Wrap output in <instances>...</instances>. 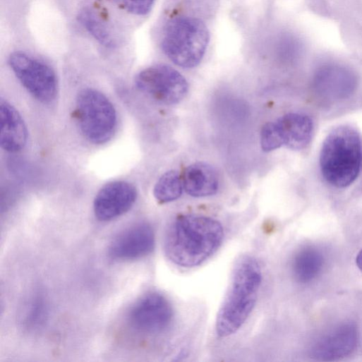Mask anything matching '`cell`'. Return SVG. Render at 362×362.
Instances as JSON below:
<instances>
[{"mask_svg": "<svg viewBox=\"0 0 362 362\" xmlns=\"http://www.w3.org/2000/svg\"><path fill=\"white\" fill-rule=\"evenodd\" d=\"M224 239L222 225L205 216L186 215L178 217L166 233L164 251L177 266L197 267L214 255Z\"/></svg>", "mask_w": 362, "mask_h": 362, "instance_id": "1", "label": "cell"}, {"mask_svg": "<svg viewBox=\"0 0 362 362\" xmlns=\"http://www.w3.org/2000/svg\"><path fill=\"white\" fill-rule=\"evenodd\" d=\"M262 279L258 261L248 255L240 257L217 314L216 332L219 337H229L243 326L255 306Z\"/></svg>", "mask_w": 362, "mask_h": 362, "instance_id": "2", "label": "cell"}, {"mask_svg": "<svg viewBox=\"0 0 362 362\" xmlns=\"http://www.w3.org/2000/svg\"><path fill=\"white\" fill-rule=\"evenodd\" d=\"M361 140L349 126L333 129L323 142L320 155L322 176L330 186L344 188L357 179L361 166Z\"/></svg>", "mask_w": 362, "mask_h": 362, "instance_id": "3", "label": "cell"}, {"mask_svg": "<svg viewBox=\"0 0 362 362\" xmlns=\"http://www.w3.org/2000/svg\"><path fill=\"white\" fill-rule=\"evenodd\" d=\"M209 42L210 33L205 23L195 18L183 16L168 22L162 48L175 65L191 69L201 63Z\"/></svg>", "mask_w": 362, "mask_h": 362, "instance_id": "4", "label": "cell"}, {"mask_svg": "<svg viewBox=\"0 0 362 362\" xmlns=\"http://www.w3.org/2000/svg\"><path fill=\"white\" fill-rule=\"evenodd\" d=\"M76 111L81 132L90 143L101 145L114 137L117 126L116 111L102 92L93 89L81 91Z\"/></svg>", "mask_w": 362, "mask_h": 362, "instance_id": "5", "label": "cell"}, {"mask_svg": "<svg viewBox=\"0 0 362 362\" xmlns=\"http://www.w3.org/2000/svg\"><path fill=\"white\" fill-rule=\"evenodd\" d=\"M8 62L16 78L35 99L45 104L55 100L58 93V80L50 66L20 52L13 53Z\"/></svg>", "mask_w": 362, "mask_h": 362, "instance_id": "6", "label": "cell"}, {"mask_svg": "<svg viewBox=\"0 0 362 362\" xmlns=\"http://www.w3.org/2000/svg\"><path fill=\"white\" fill-rule=\"evenodd\" d=\"M313 132V123L308 116L288 114L263 126L260 134L261 147L266 152L282 147L301 150L310 143Z\"/></svg>", "mask_w": 362, "mask_h": 362, "instance_id": "7", "label": "cell"}, {"mask_svg": "<svg viewBox=\"0 0 362 362\" xmlns=\"http://www.w3.org/2000/svg\"><path fill=\"white\" fill-rule=\"evenodd\" d=\"M135 83L139 90L167 105L181 102L188 90L185 78L174 68L165 65L152 66L141 71Z\"/></svg>", "mask_w": 362, "mask_h": 362, "instance_id": "8", "label": "cell"}, {"mask_svg": "<svg viewBox=\"0 0 362 362\" xmlns=\"http://www.w3.org/2000/svg\"><path fill=\"white\" fill-rule=\"evenodd\" d=\"M173 317L169 301L163 294L153 291L145 294L133 305L128 314V322L137 332L152 335L165 331Z\"/></svg>", "mask_w": 362, "mask_h": 362, "instance_id": "9", "label": "cell"}, {"mask_svg": "<svg viewBox=\"0 0 362 362\" xmlns=\"http://www.w3.org/2000/svg\"><path fill=\"white\" fill-rule=\"evenodd\" d=\"M155 247V233L147 223H138L119 233L110 243L109 256L119 261L138 260L150 255Z\"/></svg>", "mask_w": 362, "mask_h": 362, "instance_id": "10", "label": "cell"}, {"mask_svg": "<svg viewBox=\"0 0 362 362\" xmlns=\"http://www.w3.org/2000/svg\"><path fill=\"white\" fill-rule=\"evenodd\" d=\"M358 334L354 322L337 325L320 337L311 346L310 356L315 360L337 361L353 353L358 344Z\"/></svg>", "mask_w": 362, "mask_h": 362, "instance_id": "11", "label": "cell"}, {"mask_svg": "<svg viewBox=\"0 0 362 362\" xmlns=\"http://www.w3.org/2000/svg\"><path fill=\"white\" fill-rule=\"evenodd\" d=\"M138 198L135 187L126 181H114L104 186L94 202L96 217L102 222L115 219L128 212Z\"/></svg>", "mask_w": 362, "mask_h": 362, "instance_id": "12", "label": "cell"}, {"mask_svg": "<svg viewBox=\"0 0 362 362\" xmlns=\"http://www.w3.org/2000/svg\"><path fill=\"white\" fill-rule=\"evenodd\" d=\"M0 144L11 153L23 150L28 142V129L20 113L8 101H0Z\"/></svg>", "mask_w": 362, "mask_h": 362, "instance_id": "13", "label": "cell"}, {"mask_svg": "<svg viewBox=\"0 0 362 362\" xmlns=\"http://www.w3.org/2000/svg\"><path fill=\"white\" fill-rule=\"evenodd\" d=\"M183 183L186 192L195 198L213 195L219 188L216 170L205 162H197L189 166L185 171Z\"/></svg>", "mask_w": 362, "mask_h": 362, "instance_id": "14", "label": "cell"}, {"mask_svg": "<svg viewBox=\"0 0 362 362\" xmlns=\"http://www.w3.org/2000/svg\"><path fill=\"white\" fill-rule=\"evenodd\" d=\"M324 263V257L319 250L311 246L303 248L293 259L294 277L303 284L310 282L321 273Z\"/></svg>", "mask_w": 362, "mask_h": 362, "instance_id": "15", "label": "cell"}, {"mask_svg": "<svg viewBox=\"0 0 362 362\" xmlns=\"http://www.w3.org/2000/svg\"><path fill=\"white\" fill-rule=\"evenodd\" d=\"M49 306L42 295H35L26 304L22 315L23 327L30 331L42 328L49 318Z\"/></svg>", "mask_w": 362, "mask_h": 362, "instance_id": "16", "label": "cell"}, {"mask_svg": "<svg viewBox=\"0 0 362 362\" xmlns=\"http://www.w3.org/2000/svg\"><path fill=\"white\" fill-rule=\"evenodd\" d=\"M183 183L179 174L174 170L164 174L154 188L156 200L162 204L176 200L182 195Z\"/></svg>", "mask_w": 362, "mask_h": 362, "instance_id": "17", "label": "cell"}, {"mask_svg": "<svg viewBox=\"0 0 362 362\" xmlns=\"http://www.w3.org/2000/svg\"><path fill=\"white\" fill-rule=\"evenodd\" d=\"M80 21L86 30L101 45L114 48L115 40L106 25L91 11L86 10L80 16Z\"/></svg>", "mask_w": 362, "mask_h": 362, "instance_id": "18", "label": "cell"}, {"mask_svg": "<svg viewBox=\"0 0 362 362\" xmlns=\"http://www.w3.org/2000/svg\"><path fill=\"white\" fill-rule=\"evenodd\" d=\"M155 1L156 0H114L121 9L139 17L147 16L152 11Z\"/></svg>", "mask_w": 362, "mask_h": 362, "instance_id": "19", "label": "cell"}, {"mask_svg": "<svg viewBox=\"0 0 362 362\" xmlns=\"http://www.w3.org/2000/svg\"><path fill=\"white\" fill-rule=\"evenodd\" d=\"M356 263L358 269L362 272V249L357 254Z\"/></svg>", "mask_w": 362, "mask_h": 362, "instance_id": "20", "label": "cell"}]
</instances>
